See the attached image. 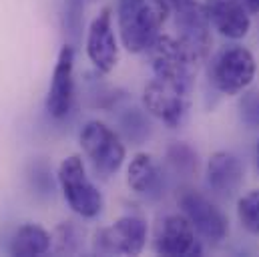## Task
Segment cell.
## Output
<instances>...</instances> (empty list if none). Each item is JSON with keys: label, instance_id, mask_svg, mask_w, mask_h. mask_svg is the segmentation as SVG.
Here are the masks:
<instances>
[{"label": "cell", "instance_id": "5bb4252c", "mask_svg": "<svg viewBox=\"0 0 259 257\" xmlns=\"http://www.w3.org/2000/svg\"><path fill=\"white\" fill-rule=\"evenodd\" d=\"M207 185L219 197H231L243 185V165L241 161L227 151H217L207 161Z\"/></svg>", "mask_w": 259, "mask_h": 257}, {"label": "cell", "instance_id": "9c48e42d", "mask_svg": "<svg viewBox=\"0 0 259 257\" xmlns=\"http://www.w3.org/2000/svg\"><path fill=\"white\" fill-rule=\"evenodd\" d=\"M175 10V24L179 28V40L203 63L211 49V22L205 4L185 0Z\"/></svg>", "mask_w": 259, "mask_h": 257}, {"label": "cell", "instance_id": "277c9868", "mask_svg": "<svg viewBox=\"0 0 259 257\" xmlns=\"http://www.w3.org/2000/svg\"><path fill=\"white\" fill-rule=\"evenodd\" d=\"M257 72L255 57L249 49L233 45L221 49L209 68V76L213 87L223 95H239L247 91Z\"/></svg>", "mask_w": 259, "mask_h": 257}, {"label": "cell", "instance_id": "ba28073f", "mask_svg": "<svg viewBox=\"0 0 259 257\" xmlns=\"http://www.w3.org/2000/svg\"><path fill=\"white\" fill-rule=\"evenodd\" d=\"M153 247L159 255L167 257H189L201 255V243L191 221L183 213L167 215L161 219Z\"/></svg>", "mask_w": 259, "mask_h": 257}, {"label": "cell", "instance_id": "9a60e30c", "mask_svg": "<svg viewBox=\"0 0 259 257\" xmlns=\"http://www.w3.org/2000/svg\"><path fill=\"white\" fill-rule=\"evenodd\" d=\"M127 183H129L131 191L141 197L155 199L161 195L163 173L149 153H137L131 159L129 169H127Z\"/></svg>", "mask_w": 259, "mask_h": 257}, {"label": "cell", "instance_id": "7a4b0ae2", "mask_svg": "<svg viewBox=\"0 0 259 257\" xmlns=\"http://www.w3.org/2000/svg\"><path fill=\"white\" fill-rule=\"evenodd\" d=\"M155 78L175 87L177 91L191 95L195 74L201 61L175 36L161 34L149 49Z\"/></svg>", "mask_w": 259, "mask_h": 257}, {"label": "cell", "instance_id": "d6986e66", "mask_svg": "<svg viewBox=\"0 0 259 257\" xmlns=\"http://www.w3.org/2000/svg\"><path fill=\"white\" fill-rule=\"evenodd\" d=\"M239 115L249 128H259V91H243V97L239 99Z\"/></svg>", "mask_w": 259, "mask_h": 257}, {"label": "cell", "instance_id": "603a6c76", "mask_svg": "<svg viewBox=\"0 0 259 257\" xmlns=\"http://www.w3.org/2000/svg\"><path fill=\"white\" fill-rule=\"evenodd\" d=\"M255 155H257V171H259V141H257V149H255Z\"/></svg>", "mask_w": 259, "mask_h": 257}, {"label": "cell", "instance_id": "4fadbf2b", "mask_svg": "<svg viewBox=\"0 0 259 257\" xmlns=\"http://www.w3.org/2000/svg\"><path fill=\"white\" fill-rule=\"evenodd\" d=\"M205 10L211 26L229 40L245 38L251 28L249 10L239 0H207Z\"/></svg>", "mask_w": 259, "mask_h": 257}, {"label": "cell", "instance_id": "ffe728a7", "mask_svg": "<svg viewBox=\"0 0 259 257\" xmlns=\"http://www.w3.org/2000/svg\"><path fill=\"white\" fill-rule=\"evenodd\" d=\"M76 231H74V227L70 225V223H65V225H61L59 229H57V241H59V247H57V251L59 253H74L76 251Z\"/></svg>", "mask_w": 259, "mask_h": 257}, {"label": "cell", "instance_id": "2e32d148", "mask_svg": "<svg viewBox=\"0 0 259 257\" xmlns=\"http://www.w3.org/2000/svg\"><path fill=\"white\" fill-rule=\"evenodd\" d=\"M53 245V235L34 223H26L22 227H18L10 239L8 251L10 255L18 257H36L45 255Z\"/></svg>", "mask_w": 259, "mask_h": 257}, {"label": "cell", "instance_id": "8992f818", "mask_svg": "<svg viewBox=\"0 0 259 257\" xmlns=\"http://www.w3.org/2000/svg\"><path fill=\"white\" fill-rule=\"evenodd\" d=\"M147 223L137 215H125L95 233L93 249L99 255H139L147 245Z\"/></svg>", "mask_w": 259, "mask_h": 257}, {"label": "cell", "instance_id": "e0dca14e", "mask_svg": "<svg viewBox=\"0 0 259 257\" xmlns=\"http://www.w3.org/2000/svg\"><path fill=\"white\" fill-rule=\"evenodd\" d=\"M237 219L245 231L259 235V189H251L239 197Z\"/></svg>", "mask_w": 259, "mask_h": 257}, {"label": "cell", "instance_id": "8fae6325", "mask_svg": "<svg viewBox=\"0 0 259 257\" xmlns=\"http://www.w3.org/2000/svg\"><path fill=\"white\" fill-rule=\"evenodd\" d=\"M87 57L99 72H111L119 63V45L113 28L111 8H103L87 32Z\"/></svg>", "mask_w": 259, "mask_h": 257}, {"label": "cell", "instance_id": "30bf717a", "mask_svg": "<svg viewBox=\"0 0 259 257\" xmlns=\"http://www.w3.org/2000/svg\"><path fill=\"white\" fill-rule=\"evenodd\" d=\"M143 105L149 115L157 117L169 128H177L187 117L189 95L177 91L175 87L153 78L143 91Z\"/></svg>", "mask_w": 259, "mask_h": 257}, {"label": "cell", "instance_id": "52a82bcc", "mask_svg": "<svg viewBox=\"0 0 259 257\" xmlns=\"http://www.w3.org/2000/svg\"><path fill=\"white\" fill-rule=\"evenodd\" d=\"M179 209L181 213L191 221L197 235H201L205 241L219 245L229 235V221L225 213L211 203L203 193L195 189H181L179 197Z\"/></svg>", "mask_w": 259, "mask_h": 257}, {"label": "cell", "instance_id": "44dd1931", "mask_svg": "<svg viewBox=\"0 0 259 257\" xmlns=\"http://www.w3.org/2000/svg\"><path fill=\"white\" fill-rule=\"evenodd\" d=\"M251 14H255V12H259V0H239Z\"/></svg>", "mask_w": 259, "mask_h": 257}, {"label": "cell", "instance_id": "7c38bea8", "mask_svg": "<svg viewBox=\"0 0 259 257\" xmlns=\"http://www.w3.org/2000/svg\"><path fill=\"white\" fill-rule=\"evenodd\" d=\"M74 103V49L65 45L57 57L53 70L49 95H47V111L53 119L68 117Z\"/></svg>", "mask_w": 259, "mask_h": 257}, {"label": "cell", "instance_id": "3957f363", "mask_svg": "<svg viewBox=\"0 0 259 257\" xmlns=\"http://www.w3.org/2000/svg\"><path fill=\"white\" fill-rule=\"evenodd\" d=\"M59 185L70 211L82 219H93L103 211V195L89 179L78 155H70L59 165Z\"/></svg>", "mask_w": 259, "mask_h": 257}, {"label": "cell", "instance_id": "6da1fadb", "mask_svg": "<svg viewBox=\"0 0 259 257\" xmlns=\"http://www.w3.org/2000/svg\"><path fill=\"white\" fill-rule=\"evenodd\" d=\"M171 6L165 0H119L117 22L121 42L129 53H145L161 36Z\"/></svg>", "mask_w": 259, "mask_h": 257}, {"label": "cell", "instance_id": "7402d4cb", "mask_svg": "<svg viewBox=\"0 0 259 257\" xmlns=\"http://www.w3.org/2000/svg\"><path fill=\"white\" fill-rule=\"evenodd\" d=\"M165 2H167L171 8H177V6H179V4H183L185 0H165Z\"/></svg>", "mask_w": 259, "mask_h": 257}, {"label": "cell", "instance_id": "ac0fdd59", "mask_svg": "<svg viewBox=\"0 0 259 257\" xmlns=\"http://www.w3.org/2000/svg\"><path fill=\"white\" fill-rule=\"evenodd\" d=\"M167 161L171 163V167L177 173H185L191 175L193 171H197V155L193 153L191 147L183 145V143H175L169 147L167 151Z\"/></svg>", "mask_w": 259, "mask_h": 257}, {"label": "cell", "instance_id": "5b68a950", "mask_svg": "<svg viewBox=\"0 0 259 257\" xmlns=\"http://www.w3.org/2000/svg\"><path fill=\"white\" fill-rule=\"evenodd\" d=\"M80 149L101 177L115 175L125 161V145L121 137L103 121H89L80 131Z\"/></svg>", "mask_w": 259, "mask_h": 257}]
</instances>
